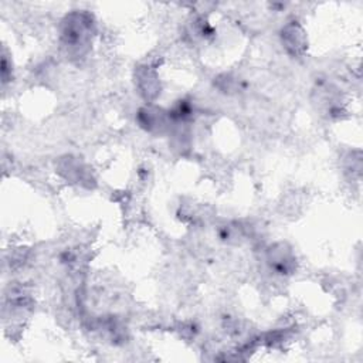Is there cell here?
<instances>
[{
	"instance_id": "6da1fadb",
	"label": "cell",
	"mask_w": 363,
	"mask_h": 363,
	"mask_svg": "<svg viewBox=\"0 0 363 363\" xmlns=\"http://www.w3.org/2000/svg\"><path fill=\"white\" fill-rule=\"evenodd\" d=\"M95 23L86 11H72L67 14L60 26V41L67 57L84 58L92 44Z\"/></svg>"
},
{
	"instance_id": "7a4b0ae2",
	"label": "cell",
	"mask_w": 363,
	"mask_h": 363,
	"mask_svg": "<svg viewBox=\"0 0 363 363\" xmlns=\"http://www.w3.org/2000/svg\"><path fill=\"white\" fill-rule=\"evenodd\" d=\"M267 264L278 275H289L296 269V257L285 242H275L267 248Z\"/></svg>"
},
{
	"instance_id": "3957f363",
	"label": "cell",
	"mask_w": 363,
	"mask_h": 363,
	"mask_svg": "<svg viewBox=\"0 0 363 363\" xmlns=\"http://www.w3.org/2000/svg\"><path fill=\"white\" fill-rule=\"evenodd\" d=\"M281 41L286 52L292 57L302 55L308 47L306 33L296 21H291L284 26L281 31Z\"/></svg>"
},
{
	"instance_id": "277c9868",
	"label": "cell",
	"mask_w": 363,
	"mask_h": 363,
	"mask_svg": "<svg viewBox=\"0 0 363 363\" xmlns=\"http://www.w3.org/2000/svg\"><path fill=\"white\" fill-rule=\"evenodd\" d=\"M135 85L146 101H153L160 94L159 75L150 65H139L135 69Z\"/></svg>"
},
{
	"instance_id": "5b68a950",
	"label": "cell",
	"mask_w": 363,
	"mask_h": 363,
	"mask_svg": "<svg viewBox=\"0 0 363 363\" xmlns=\"http://www.w3.org/2000/svg\"><path fill=\"white\" fill-rule=\"evenodd\" d=\"M136 121L140 128L147 132H163L169 122V113L153 105H146L138 111Z\"/></svg>"
}]
</instances>
